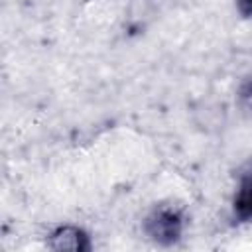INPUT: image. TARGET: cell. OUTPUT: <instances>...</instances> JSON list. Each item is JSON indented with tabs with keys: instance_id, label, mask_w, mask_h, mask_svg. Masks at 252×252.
Instances as JSON below:
<instances>
[{
	"instance_id": "1",
	"label": "cell",
	"mask_w": 252,
	"mask_h": 252,
	"mask_svg": "<svg viewBox=\"0 0 252 252\" xmlns=\"http://www.w3.org/2000/svg\"><path fill=\"white\" fill-rule=\"evenodd\" d=\"M185 224V211L171 201H161L146 213L142 220V230L154 244L173 246L183 238Z\"/></svg>"
},
{
	"instance_id": "2",
	"label": "cell",
	"mask_w": 252,
	"mask_h": 252,
	"mask_svg": "<svg viewBox=\"0 0 252 252\" xmlns=\"http://www.w3.org/2000/svg\"><path fill=\"white\" fill-rule=\"evenodd\" d=\"M45 246L55 252H89L93 250L91 236L85 228L77 224H59L55 226L45 240Z\"/></svg>"
},
{
	"instance_id": "3",
	"label": "cell",
	"mask_w": 252,
	"mask_h": 252,
	"mask_svg": "<svg viewBox=\"0 0 252 252\" xmlns=\"http://www.w3.org/2000/svg\"><path fill=\"white\" fill-rule=\"evenodd\" d=\"M232 219L240 224L252 222V159L244 163V167L238 171L236 187L230 201Z\"/></svg>"
},
{
	"instance_id": "4",
	"label": "cell",
	"mask_w": 252,
	"mask_h": 252,
	"mask_svg": "<svg viewBox=\"0 0 252 252\" xmlns=\"http://www.w3.org/2000/svg\"><path fill=\"white\" fill-rule=\"evenodd\" d=\"M238 98H240V102H242V106H244V108L252 110V75H248V77L240 83Z\"/></svg>"
},
{
	"instance_id": "5",
	"label": "cell",
	"mask_w": 252,
	"mask_h": 252,
	"mask_svg": "<svg viewBox=\"0 0 252 252\" xmlns=\"http://www.w3.org/2000/svg\"><path fill=\"white\" fill-rule=\"evenodd\" d=\"M236 12L244 20H252V0H236Z\"/></svg>"
}]
</instances>
